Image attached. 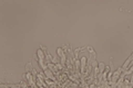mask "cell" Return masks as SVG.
I'll list each match as a JSON object with an SVG mask.
<instances>
[{
	"mask_svg": "<svg viewBox=\"0 0 133 88\" xmlns=\"http://www.w3.org/2000/svg\"><path fill=\"white\" fill-rule=\"evenodd\" d=\"M58 53H59V55H60V57H61V63H62V67H65V54H64V52L62 51L61 49H58Z\"/></svg>",
	"mask_w": 133,
	"mask_h": 88,
	"instance_id": "obj_1",
	"label": "cell"
},
{
	"mask_svg": "<svg viewBox=\"0 0 133 88\" xmlns=\"http://www.w3.org/2000/svg\"><path fill=\"white\" fill-rule=\"evenodd\" d=\"M121 72H122V67H121V68H119V69L115 72V74H114V77H113V79H112V83H113V85H115V82H116V79H118L119 75L121 74Z\"/></svg>",
	"mask_w": 133,
	"mask_h": 88,
	"instance_id": "obj_2",
	"label": "cell"
},
{
	"mask_svg": "<svg viewBox=\"0 0 133 88\" xmlns=\"http://www.w3.org/2000/svg\"><path fill=\"white\" fill-rule=\"evenodd\" d=\"M132 60H133V53H132V55H131V56H130V57H129L128 60H127V62L124 63V65L122 66V69H125V68L128 67V66L131 64V61H132Z\"/></svg>",
	"mask_w": 133,
	"mask_h": 88,
	"instance_id": "obj_3",
	"label": "cell"
},
{
	"mask_svg": "<svg viewBox=\"0 0 133 88\" xmlns=\"http://www.w3.org/2000/svg\"><path fill=\"white\" fill-rule=\"evenodd\" d=\"M48 66H49V67H50V69H51L52 70V72H55L57 75H58V73H59V72H58V69H57V67H56V66L55 65H52L51 64V63H49L48 62Z\"/></svg>",
	"mask_w": 133,
	"mask_h": 88,
	"instance_id": "obj_4",
	"label": "cell"
},
{
	"mask_svg": "<svg viewBox=\"0 0 133 88\" xmlns=\"http://www.w3.org/2000/svg\"><path fill=\"white\" fill-rule=\"evenodd\" d=\"M81 70H82V72H83V68H84V62H85V57H83L82 58V60H81Z\"/></svg>",
	"mask_w": 133,
	"mask_h": 88,
	"instance_id": "obj_5",
	"label": "cell"
}]
</instances>
